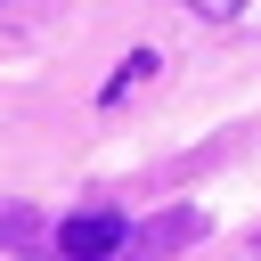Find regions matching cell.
<instances>
[{
  "label": "cell",
  "mask_w": 261,
  "mask_h": 261,
  "mask_svg": "<svg viewBox=\"0 0 261 261\" xmlns=\"http://www.w3.org/2000/svg\"><path fill=\"white\" fill-rule=\"evenodd\" d=\"M24 228H33L24 212H0V237H24Z\"/></svg>",
  "instance_id": "3"
},
{
  "label": "cell",
  "mask_w": 261,
  "mask_h": 261,
  "mask_svg": "<svg viewBox=\"0 0 261 261\" xmlns=\"http://www.w3.org/2000/svg\"><path fill=\"white\" fill-rule=\"evenodd\" d=\"M188 8H204V16H237L245 0H188Z\"/></svg>",
  "instance_id": "2"
},
{
  "label": "cell",
  "mask_w": 261,
  "mask_h": 261,
  "mask_svg": "<svg viewBox=\"0 0 261 261\" xmlns=\"http://www.w3.org/2000/svg\"><path fill=\"white\" fill-rule=\"evenodd\" d=\"M130 245V220L122 212H73L65 228H57V253L65 261H106V253H122Z\"/></svg>",
  "instance_id": "1"
}]
</instances>
